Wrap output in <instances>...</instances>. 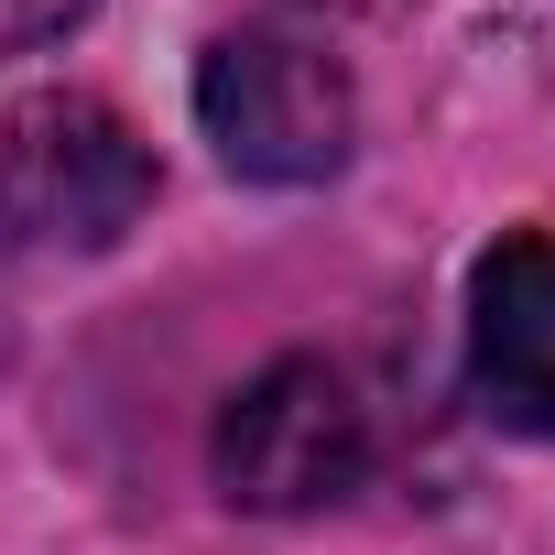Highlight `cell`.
Masks as SVG:
<instances>
[{
	"instance_id": "obj_1",
	"label": "cell",
	"mask_w": 555,
	"mask_h": 555,
	"mask_svg": "<svg viewBox=\"0 0 555 555\" xmlns=\"http://www.w3.org/2000/svg\"><path fill=\"white\" fill-rule=\"evenodd\" d=\"M153 207V142L88 99V88H44L0 120V229L23 250H109L131 240Z\"/></svg>"
},
{
	"instance_id": "obj_2",
	"label": "cell",
	"mask_w": 555,
	"mask_h": 555,
	"mask_svg": "<svg viewBox=\"0 0 555 555\" xmlns=\"http://www.w3.org/2000/svg\"><path fill=\"white\" fill-rule=\"evenodd\" d=\"M196 120L218 142L229 175L250 185H327L349 164V131H360V99H349V66L306 34H218L196 55Z\"/></svg>"
},
{
	"instance_id": "obj_3",
	"label": "cell",
	"mask_w": 555,
	"mask_h": 555,
	"mask_svg": "<svg viewBox=\"0 0 555 555\" xmlns=\"http://www.w3.org/2000/svg\"><path fill=\"white\" fill-rule=\"evenodd\" d=\"M360 468H371V425L327 360H272L218 414V479L250 512H317V501L360 490Z\"/></svg>"
},
{
	"instance_id": "obj_4",
	"label": "cell",
	"mask_w": 555,
	"mask_h": 555,
	"mask_svg": "<svg viewBox=\"0 0 555 555\" xmlns=\"http://www.w3.org/2000/svg\"><path fill=\"white\" fill-rule=\"evenodd\" d=\"M468 382L512 436H555V240L512 229L468 284Z\"/></svg>"
},
{
	"instance_id": "obj_5",
	"label": "cell",
	"mask_w": 555,
	"mask_h": 555,
	"mask_svg": "<svg viewBox=\"0 0 555 555\" xmlns=\"http://www.w3.org/2000/svg\"><path fill=\"white\" fill-rule=\"evenodd\" d=\"M99 12V0H0V55H23V44H55Z\"/></svg>"
}]
</instances>
